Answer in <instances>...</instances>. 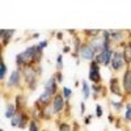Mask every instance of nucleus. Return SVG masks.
<instances>
[{
    "label": "nucleus",
    "instance_id": "1",
    "mask_svg": "<svg viewBox=\"0 0 131 131\" xmlns=\"http://www.w3.org/2000/svg\"><path fill=\"white\" fill-rule=\"evenodd\" d=\"M37 54V45L36 46H30L28 47L24 52H20L16 57V62L18 66H25V67H29V66L34 62V57Z\"/></svg>",
    "mask_w": 131,
    "mask_h": 131
},
{
    "label": "nucleus",
    "instance_id": "2",
    "mask_svg": "<svg viewBox=\"0 0 131 131\" xmlns=\"http://www.w3.org/2000/svg\"><path fill=\"white\" fill-rule=\"evenodd\" d=\"M37 71H34V68L29 66V67H25L24 70V76H25V80L29 85L30 89H36L37 86Z\"/></svg>",
    "mask_w": 131,
    "mask_h": 131
},
{
    "label": "nucleus",
    "instance_id": "3",
    "mask_svg": "<svg viewBox=\"0 0 131 131\" xmlns=\"http://www.w3.org/2000/svg\"><path fill=\"white\" fill-rule=\"evenodd\" d=\"M79 54H80V57L84 58V59H89V60L96 59V52L91 47L89 43H84V45H81L80 49H79Z\"/></svg>",
    "mask_w": 131,
    "mask_h": 131
},
{
    "label": "nucleus",
    "instance_id": "4",
    "mask_svg": "<svg viewBox=\"0 0 131 131\" xmlns=\"http://www.w3.org/2000/svg\"><path fill=\"white\" fill-rule=\"evenodd\" d=\"M112 55H113V50H104L102 52H100V54H97V55H96L94 62L97 64L107 66L109 63L112 62Z\"/></svg>",
    "mask_w": 131,
    "mask_h": 131
},
{
    "label": "nucleus",
    "instance_id": "5",
    "mask_svg": "<svg viewBox=\"0 0 131 131\" xmlns=\"http://www.w3.org/2000/svg\"><path fill=\"white\" fill-rule=\"evenodd\" d=\"M29 122V119H28V115L23 112H18L13 118H12V126L13 127H20V128H24Z\"/></svg>",
    "mask_w": 131,
    "mask_h": 131
},
{
    "label": "nucleus",
    "instance_id": "6",
    "mask_svg": "<svg viewBox=\"0 0 131 131\" xmlns=\"http://www.w3.org/2000/svg\"><path fill=\"white\" fill-rule=\"evenodd\" d=\"M89 80H92L94 84H98L101 81V76H100V68L98 64L93 60L89 66Z\"/></svg>",
    "mask_w": 131,
    "mask_h": 131
},
{
    "label": "nucleus",
    "instance_id": "7",
    "mask_svg": "<svg viewBox=\"0 0 131 131\" xmlns=\"http://www.w3.org/2000/svg\"><path fill=\"white\" fill-rule=\"evenodd\" d=\"M66 105V101H64V97L63 94L58 93L57 96H54V100H52V107H54V114H59L63 107Z\"/></svg>",
    "mask_w": 131,
    "mask_h": 131
},
{
    "label": "nucleus",
    "instance_id": "8",
    "mask_svg": "<svg viewBox=\"0 0 131 131\" xmlns=\"http://www.w3.org/2000/svg\"><path fill=\"white\" fill-rule=\"evenodd\" d=\"M125 59H123V54H121V52H114L113 54V60H112V67H113V70H115V71H119L122 67H123V62Z\"/></svg>",
    "mask_w": 131,
    "mask_h": 131
},
{
    "label": "nucleus",
    "instance_id": "9",
    "mask_svg": "<svg viewBox=\"0 0 131 131\" xmlns=\"http://www.w3.org/2000/svg\"><path fill=\"white\" fill-rule=\"evenodd\" d=\"M45 92H47V93H50L51 96H57L58 94V86H57V80H55V78H50L47 81H46V84H45Z\"/></svg>",
    "mask_w": 131,
    "mask_h": 131
},
{
    "label": "nucleus",
    "instance_id": "10",
    "mask_svg": "<svg viewBox=\"0 0 131 131\" xmlns=\"http://www.w3.org/2000/svg\"><path fill=\"white\" fill-rule=\"evenodd\" d=\"M51 100H54L52 98V96L50 94V93H47V92H42V94L39 96V98L37 100V102H36V106H39V105H42V106H47L50 102H51Z\"/></svg>",
    "mask_w": 131,
    "mask_h": 131
},
{
    "label": "nucleus",
    "instance_id": "11",
    "mask_svg": "<svg viewBox=\"0 0 131 131\" xmlns=\"http://www.w3.org/2000/svg\"><path fill=\"white\" fill-rule=\"evenodd\" d=\"M123 88L127 94H131V70L130 68L123 75Z\"/></svg>",
    "mask_w": 131,
    "mask_h": 131
},
{
    "label": "nucleus",
    "instance_id": "12",
    "mask_svg": "<svg viewBox=\"0 0 131 131\" xmlns=\"http://www.w3.org/2000/svg\"><path fill=\"white\" fill-rule=\"evenodd\" d=\"M13 33L15 30L13 29H2L0 30V36H2V43H3V46H5L7 43H9L10 41V37L13 36Z\"/></svg>",
    "mask_w": 131,
    "mask_h": 131
},
{
    "label": "nucleus",
    "instance_id": "13",
    "mask_svg": "<svg viewBox=\"0 0 131 131\" xmlns=\"http://www.w3.org/2000/svg\"><path fill=\"white\" fill-rule=\"evenodd\" d=\"M20 78H21V72H20V70H15L12 73H10V78H9V80H8V86L18 85Z\"/></svg>",
    "mask_w": 131,
    "mask_h": 131
},
{
    "label": "nucleus",
    "instance_id": "14",
    "mask_svg": "<svg viewBox=\"0 0 131 131\" xmlns=\"http://www.w3.org/2000/svg\"><path fill=\"white\" fill-rule=\"evenodd\" d=\"M110 89L114 94L117 96H122V92H121V88H119V85H118V79H112L110 80Z\"/></svg>",
    "mask_w": 131,
    "mask_h": 131
},
{
    "label": "nucleus",
    "instance_id": "15",
    "mask_svg": "<svg viewBox=\"0 0 131 131\" xmlns=\"http://www.w3.org/2000/svg\"><path fill=\"white\" fill-rule=\"evenodd\" d=\"M16 114H17V107L13 104H8L7 105V110H5V117L12 119Z\"/></svg>",
    "mask_w": 131,
    "mask_h": 131
},
{
    "label": "nucleus",
    "instance_id": "16",
    "mask_svg": "<svg viewBox=\"0 0 131 131\" xmlns=\"http://www.w3.org/2000/svg\"><path fill=\"white\" fill-rule=\"evenodd\" d=\"M123 59H125V63L126 64H130L131 63V43L126 45V47L123 50Z\"/></svg>",
    "mask_w": 131,
    "mask_h": 131
},
{
    "label": "nucleus",
    "instance_id": "17",
    "mask_svg": "<svg viewBox=\"0 0 131 131\" xmlns=\"http://www.w3.org/2000/svg\"><path fill=\"white\" fill-rule=\"evenodd\" d=\"M52 114H54V107L52 106L47 105L45 109H43V118L45 119H50L52 117Z\"/></svg>",
    "mask_w": 131,
    "mask_h": 131
},
{
    "label": "nucleus",
    "instance_id": "18",
    "mask_svg": "<svg viewBox=\"0 0 131 131\" xmlns=\"http://www.w3.org/2000/svg\"><path fill=\"white\" fill-rule=\"evenodd\" d=\"M24 106H25V97L21 96V94H18V96L16 97V107L18 109V112H20Z\"/></svg>",
    "mask_w": 131,
    "mask_h": 131
},
{
    "label": "nucleus",
    "instance_id": "19",
    "mask_svg": "<svg viewBox=\"0 0 131 131\" xmlns=\"http://www.w3.org/2000/svg\"><path fill=\"white\" fill-rule=\"evenodd\" d=\"M5 73H7V66H5L4 60L2 59V60H0V78H2V80H4Z\"/></svg>",
    "mask_w": 131,
    "mask_h": 131
},
{
    "label": "nucleus",
    "instance_id": "20",
    "mask_svg": "<svg viewBox=\"0 0 131 131\" xmlns=\"http://www.w3.org/2000/svg\"><path fill=\"white\" fill-rule=\"evenodd\" d=\"M123 33L122 31H110V39L112 41H119L122 39Z\"/></svg>",
    "mask_w": 131,
    "mask_h": 131
},
{
    "label": "nucleus",
    "instance_id": "21",
    "mask_svg": "<svg viewBox=\"0 0 131 131\" xmlns=\"http://www.w3.org/2000/svg\"><path fill=\"white\" fill-rule=\"evenodd\" d=\"M81 85H83V93H84V97H85V98H88V97H89V85H88V83H86V81H83Z\"/></svg>",
    "mask_w": 131,
    "mask_h": 131
},
{
    "label": "nucleus",
    "instance_id": "22",
    "mask_svg": "<svg viewBox=\"0 0 131 131\" xmlns=\"http://www.w3.org/2000/svg\"><path fill=\"white\" fill-rule=\"evenodd\" d=\"M29 131H39V126L37 121H30L29 122Z\"/></svg>",
    "mask_w": 131,
    "mask_h": 131
},
{
    "label": "nucleus",
    "instance_id": "23",
    "mask_svg": "<svg viewBox=\"0 0 131 131\" xmlns=\"http://www.w3.org/2000/svg\"><path fill=\"white\" fill-rule=\"evenodd\" d=\"M57 68H58V71H60L63 68V57L60 55V54L57 57Z\"/></svg>",
    "mask_w": 131,
    "mask_h": 131
},
{
    "label": "nucleus",
    "instance_id": "24",
    "mask_svg": "<svg viewBox=\"0 0 131 131\" xmlns=\"http://www.w3.org/2000/svg\"><path fill=\"white\" fill-rule=\"evenodd\" d=\"M71 94H72L71 89H70V88H67V86H64V88H63V97L66 98V100H68V98L71 97Z\"/></svg>",
    "mask_w": 131,
    "mask_h": 131
},
{
    "label": "nucleus",
    "instance_id": "25",
    "mask_svg": "<svg viewBox=\"0 0 131 131\" xmlns=\"http://www.w3.org/2000/svg\"><path fill=\"white\" fill-rule=\"evenodd\" d=\"M59 131H71V126L68 123H60L59 125Z\"/></svg>",
    "mask_w": 131,
    "mask_h": 131
},
{
    "label": "nucleus",
    "instance_id": "26",
    "mask_svg": "<svg viewBox=\"0 0 131 131\" xmlns=\"http://www.w3.org/2000/svg\"><path fill=\"white\" fill-rule=\"evenodd\" d=\"M125 117L127 121H131V104H127V112H126Z\"/></svg>",
    "mask_w": 131,
    "mask_h": 131
},
{
    "label": "nucleus",
    "instance_id": "27",
    "mask_svg": "<svg viewBox=\"0 0 131 131\" xmlns=\"http://www.w3.org/2000/svg\"><path fill=\"white\" fill-rule=\"evenodd\" d=\"M55 80H57V83H63V76H62V72L60 71H57V73H55Z\"/></svg>",
    "mask_w": 131,
    "mask_h": 131
},
{
    "label": "nucleus",
    "instance_id": "28",
    "mask_svg": "<svg viewBox=\"0 0 131 131\" xmlns=\"http://www.w3.org/2000/svg\"><path fill=\"white\" fill-rule=\"evenodd\" d=\"M98 30H85V34H88V36H97L98 34Z\"/></svg>",
    "mask_w": 131,
    "mask_h": 131
},
{
    "label": "nucleus",
    "instance_id": "29",
    "mask_svg": "<svg viewBox=\"0 0 131 131\" xmlns=\"http://www.w3.org/2000/svg\"><path fill=\"white\" fill-rule=\"evenodd\" d=\"M96 112H97V117H101V115H102V109H101L100 105L96 106Z\"/></svg>",
    "mask_w": 131,
    "mask_h": 131
},
{
    "label": "nucleus",
    "instance_id": "30",
    "mask_svg": "<svg viewBox=\"0 0 131 131\" xmlns=\"http://www.w3.org/2000/svg\"><path fill=\"white\" fill-rule=\"evenodd\" d=\"M46 46H47V41H42V42H39V43H38V47H39V49H42V50L45 49Z\"/></svg>",
    "mask_w": 131,
    "mask_h": 131
},
{
    "label": "nucleus",
    "instance_id": "31",
    "mask_svg": "<svg viewBox=\"0 0 131 131\" xmlns=\"http://www.w3.org/2000/svg\"><path fill=\"white\" fill-rule=\"evenodd\" d=\"M80 107H81V114H84V112H85V104L81 102V104H80Z\"/></svg>",
    "mask_w": 131,
    "mask_h": 131
},
{
    "label": "nucleus",
    "instance_id": "32",
    "mask_svg": "<svg viewBox=\"0 0 131 131\" xmlns=\"http://www.w3.org/2000/svg\"><path fill=\"white\" fill-rule=\"evenodd\" d=\"M113 105L117 107V109H119V107H121L122 106V104H118V102H115V101H113Z\"/></svg>",
    "mask_w": 131,
    "mask_h": 131
},
{
    "label": "nucleus",
    "instance_id": "33",
    "mask_svg": "<svg viewBox=\"0 0 131 131\" xmlns=\"http://www.w3.org/2000/svg\"><path fill=\"white\" fill-rule=\"evenodd\" d=\"M91 118H92V115H89V117H86V118H85V125H89Z\"/></svg>",
    "mask_w": 131,
    "mask_h": 131
},
{
    "label": "nucleus",
    "instance_id": "34",
    "mask_svg": "<svg viewBox=\"0 0 131 131\" xmlns=\"http://www.w3.org/2000/svg\"><path fill=\"white\" fill-rule=\"evenodd\" d=\"M57 37H58L59 39H62V38H63V34H62V33H58V34H57Z\"/></svg>",
    "mask_w": 131,
    "mask_h": 131
},
{
    "label": "nucleus",
    "instance_id": "35",
    "mask_svg": "<svg viewBox=\"0 0 131 131\" xmlns=\"http://www.w3.org/2000/svg\"><path fill=\"white\" fill-rule=\"evenodd\" d=\"M63 51H64V52H68V51H70V47H68V46H66Z\"/></svg>",
    "mask_w": 131,
    "mask_h": 131
}]
</instances>
